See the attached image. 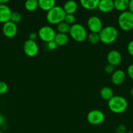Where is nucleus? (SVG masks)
I'll return each instance as SVG.
<instances>
[{
	"label": "nucleus",
	"mask_w": 133,
	"mask_h": 133,
	"mask_svg": "<svg viewBox=\"0 0 133 133\" xmlns=\"http://www.w3.org/2000/svg\"><path fill=\"white\" fill-rule=\"evenodd\" d=\"M105 119V115L102 111L98 109H94L88 112L87 121L92 125H99L102 124Z\"/></svg>",
	"instance_id": "7"
},
{
	"label": "nucleus",
	"mask_w": 133,
	"mask_h": 133,
	"mask_svg": "<svg viewBox=\"0 0 133 133\" xmlns=\"http://www.w3.org/2000/svg\"><path fill=\"white\" fill-rule=\"evenodd\" d=\"M129 10L133 13V0H129Z\"/></svg>",
	"instance_id": "33"
},
{
	"label": "nucleus",
	"mask_w": 133,
	"mask_h": 133,
	"mask_svg": "<svg viewBox=\"0 0 133 133\" xmlns=\"http://www.w3.org/2000/svg\"><path fill=\"white\" fill-rule=\"evenodd\" d=\"M63 9L66 14H74L78 9V4L74 0H68L64 3Z\"/></svg>",
	"instance_id": "15"
},
{
	"label": "nucleus",
	"mask_w": 133,
	"mask_h": 133,
	"mask_svg": "<svg viewBox=\"0 0 133 133\" xmlns=\"http://www.w3.org/2000/svg\"><path fill=\"white\" fill-rule=\"evenodd\" d=\"M130 96H131L132 97H133V87L131 88V90H130Z\"/></svg>",
	"instance_id": "35"
},
{
	"label": "nucleus",
	"mask_w": 133,
	"mask_h": 133,
	"mask_svg": "<svg viewBox=\"0 0 133 133\" xmlns=\"http://www.w3.org/2000/svg\"><path fill=\"white\" fill-rule=\"evenodd\" d=\"M37 34L38 37L42 41L45 43H48L54 40L56 32L54 29L51 26L44 25L39 29Z\"/></svg>",
	"instance_id": "6"
},
{
	"label": "nucleus",
	"mask_w": 133,
	"mask_h": 133,
	"mask_svg": "<svg viewBox=\"0 0 133 133\" xmlns=\"http://www.w3.org/2000/svg\"><path fill=\"white\" fill-rule=\"evenodd\" d=\"M106 60L108 64L112 65L115 67L121 64L122 61V56L119 51L113 49L110 51L106 56Z\"/></svg>",
	"instance_id": "11"
},
{
	"label": "nucleus",
	"mask_w": 133,
	"mask_h": 133,
	"mask_svg": "<svg viewBox=\"0 0 133 133\" xmlns=\"http://www.w3.org/2000/svg\"><path fill=\"white\" fill-rule=\"evenodd\" d=\"M66 13L64 11L63 7L56 5L51 10L47 12L46 18L48 23L50 25L59 24L63 22Z\"/></svg>",
	"instance_id": "3"
},
{
	"label": "nucleus",
	"mask_w": 133,
	"mask_h": 133,
	"mask_svg": "<svg viewBox=\"0 0 133 133\" xmlns=\"http://www.w3.org/2000/svg\"><path fill=\"white\" fill-rule=\"evenodd\" d=\"M100 42L104 44H112L116 41L119 36L117 29L112 25L103 27L99 33Z\"/></svg>",
	"instance_id": "1"
},
{
	"label": "nucleus",
	"mask_w": 133,
	"mask_h": 133,
	"mask_svg": "<svg viewBox=\"0 0 133 133\" xmlns=\"http://www.w3.org/2000/svg\"><path fill=\"white\" fill-rule=\"evenodd\" d=\"M53 40L56 43L57 46H64L69 42V37L66 34L57 32Z\"/></svg>",
	"instance_id": "18"
},
{
	"label": "nucleus",
	"mask_w": 133,
	"mask_h": 133,
	"mask_svg": "<svg viewBox=\"0 0 133 133\" xmlns=\"http://www.w3.org/2000/svg\"><path fill=\"white\" fill-rule=\"evenodd\" d=\"M64 22H66V23H68L69 25H70V26L74 25V23H76V17L74 14H66L65 17V19H64Z\"/></svg>",
	"instance_id": "25"
},
{
	"label": "nucleus",
	"mask_w": 133,
	"mask_h": 133,
	"mask_svg": "<svg viewBox=\"0 0 133 133\" xmlns=\"http://www.w3.org/2000/svg\"><path fill=\"white\" fill-rule=\"evenodd\" d=\"M126 78V74L122 70H115L111 75V82L116 86L121 85L124 83Z\"/></svg>",
	"instance_id": "12"
},
{
	"label": "nucleus",
	"mask_w": 133,
	"mask_h": 133,
	"mask_svg": "<svg viewBox=\"0 0 133 133\" xmlns=\"http://www.w3.org/2000/svg\"><path fill=\"white\" fill-rule=\"evenodd\" d=\"M87 40L90 44H96L100 42V38H99V33H94V32H90L87 35Z\"/></svg>",
	"instance_id": "23"
},
{
	"label": "nucleus",
	"mask_w": 133,
	"mask_h": 133,
	"mask_svg": "<svg viewBox=\"0 0 133 133\" xmlns=\"http://www.w3.org/2000/svg\"><path fill=\"white\" fill-rule=\"evenodd\" d=\"M5 123V118L3 115L0 114V127H2Z\"/></svg>",
	"instance_id": "32"
},
{
	"label": "nucleus",
	"mask_w": 133,
	"mask_h": 133,
	"mask_svg": "<svg viewBox=\"0 0 133 133\" xmlns=\"http://www.w3.org/2000/svg\"><path fill=\"white\" fill-rule=\"evenodd\" d=\"M98 9L103 13H109L114 9L113 0H100Z\"/></svg>",
	"instance_id": "14"
},
{
	"label": "nucleus",
	"mask_w": 133,
	"mask_h": 133,
	"mask_svg": "<svg viewBox=\"0 0 133 133\" xmlns=\"http://www.w3.org/2000/svg\"><path fill=\"white\" fill-rule=\"evenodd\" d=\"M114 66H112V65L111 64H108L105 66V68H104V71H105L106 74H108V75H110V74L112 75V74L114 72Z\"/></svg>",
	"instance_id": "27"
},
{
	"label": "nucleus",
	"mask_w": 133,
	"mask_h": 133,
	"mask_svg": "<svg viewBox=\"0 0 133 133\" xmlns=\"http://www.w3.org/2000/svg\"><path fill=\"white\" fill-rule=\"evenodd\" d=\"M70 29V25L66 23V22H65L64 21L57 25V32H59V33L66 34V35H68V34L69 33Z\"/></svg>",
	"instance_id": "22"
},
{
	"label": "nucleus",
	"mask_w": 133,
	"mask_h": 133,
	"mask_svg": "<svg viewBox=\"0 0 133 133\" xmlns=\"http://www.w3.org/2000/svg\"><path fill=\"white\" fill-rule=\"evenodd\" d=\"M108 107L112 112L114 114H121L127 109L128 102L123 96H113L108 101Z\"/></svg>",
	"instance_id": "2"
},
{
	"label": "nucleus",
	"mask_w": 133,
	"mask_h": 133,
	"mask_svg": "<svg viewBox=\"0 0 133 133\" xmlns=\"http://www.w3.org/2000/svg\"><path fill=\"white\" fill-rule=\"evenodd\" d=\"M129 0H113L114 9L119 12H124L129 7Z\"/></svg>",
	"instance_id": "19"
},
{
	"label": "nucleus",
	"mask_w": 133,
	"mask_h": 133,
	"mask_svg": "<svg viewBox=\"0 0 133 133\" xmlns=\"http://www.w3.org/2000/svg\"><path fill=\"white\" fill-rule=\"evenodd\" d=\"M12 10L6 4H0V23H5L10 21Z\"/></svg>",
	"instance_id": "13"
},
{
	"label": "nucleus",
	"mask_w": 133,
	"mask_h": 133,
	"mask_svg": "<svg viewBox=\"0 0 133 133\" xmlns=\"http://www.w3.org/2000/svg\"><path fill=\"white\" fill-rule=\"evenodd\" d=\"M87 25L89 31L94 33H99L103 28L102 20L96 16H91L88 18Z\"/></svg>",
	"instance_id": "9"
},
{
	"label": "nucleus",
	"mask_w": 133,
	"mask_h": 133,
	"mask_svg": "<svg viewBox=\"0 0 133 133\" xmlns=\"http://www.w3.org/2000/svg\"><path fill=\"white\" fill-rule=\"evenodd\" d=\"M2 32L4 36L8 38H14L18 32L17 25L11 21H9L3 25Z\"/></svg>",
	"instance_id": "10"
},
{
	"label": "nucleus",
	"mask_w": 133,
	"mask_h": 133,
	"mask_svg": "<svg viewBox=\"0 0 133 133\" xmlns=\"http://www.w3.org/2000/svg\"><path fill=\"white\" fill-rule=\"evenodd\" d=\"M23 51L27 57H34L37 55L39 53V45L36 41H33V40L27 39L23 43Z\"/></svg>",
	"instance_id": "8"
},
{
	"label": "nucleus",
	"mask_w": 133,
	"mask_h": 133,
	"mask_svg": "<svg viewBox=\"0 0 133 133\" xmlns=\"http://www.w3.org/2000/svg\"><path fill=\"white\" fill-rule=\"evenodd\" d=\"M22 16L20 13L18 12H12L10 21H11L13 23L17 24V23H20L22 21Z\"/></svg>",
	"instance_id": "24"
},
{
	"label": "nucleus",
	"mask_w": 133,
	"mask_h": 133,
	"mask_svg": "<svg viewBox=\"0 0 133 133\" xmlns=\"http://www.w3.org/2000/svg\"><path fill=\"white\" fill-rule=\"evenodd\" d=\"M100 96L102 99L108 101L114 96V94H113V90L110 87H104L100 89Z\"/></svg>",
	"instance_id": "20"
},
{
	"label": "nucleus",
	"mask_w": 133,
	"mask_h": 133,
	"mask_svg": "<svg viewBox=\"0 0 133 133\" xmlns=\"http://www.w3.org/2000/svg\"><path fill=\"white\" fill-rule=\"evenodd\" d=\"M39 7L43 11H49L56 6V0H38Z\"/></svg>",
	"instance_id": "17"
},
{
	"label": "nucleus",
	"mask_w": 133,
	"mask_h": 133,
	"mask_svg": "<svg viewBox=\"0 0 133 133\" xmlns=\"http://www.w3.org/2000/svg\"><path fill=\"white\" fill-rule=\"evenodd\" d=\"M126 74H127L128 76L133 80V64L128 66L127 70H126Z\"/></svg>",
	"instance_id": "30"
},
{
	"label": "nucleus",
	"mask_w": 133,
	"mask_h": 133,
	"mask_svg": "<svg viewBox=\"0 0 133 133\" xmlns=\"http://www.w3.org/2000/svg\"><path fill=\"white\" fill-rule=\"evenodd\" d=\"M9 90L8 84L4 81H0V94H5Z\"/></svg>",
	"instance_id": "26"
},
{
	"label": "nucleus",
	"mask_w": 133,
	"mask_h": 133,
	"mask_svg": "<svg viewBox=\"0 0 133 133\" xmlns=\"http://www.w3.org/2000/svg\"><path fill=\"white\" fill-rule=\"evenodd\" d=\"M126 49H127L129 54L131 55L132 57H133V40L129 42L127 47H126Z\"/></svg>",
	"instance_id": "29"
},
{
	"label": "nucleus",
	"mask_w": 133,
	"mask_h": 133,
	"mask_svg": "<svg viewBox=\"0 0 133 133\" xmlns=\"http://www.w3.org/2000/svg\"><path fill=\"white\" fill-rule=\"evenodd\" d=\"M69 36L74 41L78 43L83 42L87 38V32L86 29L80 23H74L70 26Z\"/></svg>",
	"instance_id": "4"
},
{
	"label": "nucleus",
	"mask_w": 133,
	"mask_h": 133,
	"mask_svg": "<svg viewBox=\"0 0 133 133\" xmlns=\"http://www.w3.org/2000/svg\"><path fill=\"white\" fill-rule=\"evenodd\" d=\"M0 133H3V132H0Z\"/></svg>",
	"instance_id": "36"
},
{
	"label": "nucleus",
	"mask_w": 133,
	"mask_h": 133,
	"mask_svg": "<svg viewBox=\"0 0 133 133\" xmlns=\"http://www.w3.org/2000/svg\"><path fill=\"white\" fill-rule=\"evenodd\" d=\"M100 0H80V3L83 9L92 10L97 9Z\"/></svg>",
	"instance_id": "16"
},
{
	"label": "nucleus",
	"mask_w": 133,
	"mask_h": 133,
	"mask_svg": "<svg viewBox=\"0 0 133 133\" xmlns=\"http://www.w3.org/2000/svg\"><path fill=\"white\" fill-rule=\"evenodd\" d=\"M46 48L49 51H54L57 49V45L55 42L54 40H53V41L46 43Z\"/></svg>",
	"instance_id": "28"
},
{
	"label": "nucleus",
	"mask_w": 133,
	"mask_h": 133,
	"mask_svg": "<svg viewBox=\"0 0 133 133\" xmlns=\"http://www.w3.org/2000/svg\"><path fill=\"white\" fill-rule=\"evenodd\" d=\"M24 6L27 11H35L39 8L38 0H26L24 3Z\"/></svg>",
	"instance_id": "21"
},
{
	"label": "nucleus",
	"mask_w": 133,
	"mask_h": 133,
	"mask_svg": "<svg viewBox=\"0 0 133 133\" xmlns=\"http://www.w3.org/2000/svg\"><path fill=\"white\" fill-rule=\"evenodd\" d=\"M38 34L37 32H30V34L29 35L28 39L29 40H33V41H36L37 39L38 38Z\"/></svg>",
	"instance_id": "31"
},
{
	"label": "nucleus",
	"mask_w": 133,
	"mask_h": 133,
	"mask_svg": "<svg viewBox=\"0 0 133 133\" xmlns=\"http://www.w3.org/2000/svg\"><path fill=\"white\" fill-rule=\"evenodd\" d=\"M10 0H0V4H6Z\"/></svg>",
	"instance_id": "34"
},
{
	"label": "nucleus",
	"mask_w": 133,
	"mask_h": 133,
	"mask_svg": "<svg viewBox=\"0 0 133 133\" xmlns=\"http://www.w3.org/2000/svg\"><path fill=\"white\" fill-rule=\"evenodd\" d=\"M117 23L121 30L130 31L133 29V13L129 10L122 12L117 18Z\"/></svg>",
	"instance_id": "5"
}]
</instances>
